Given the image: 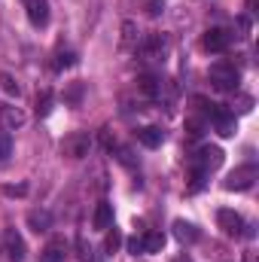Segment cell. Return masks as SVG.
<instances>
[{
	"label": "cell",
	"instance_id": "obj_1",
	"mask_svg": "<svg viewBox=\"0 0 259 262\" xmlns=\"http://www.w3.org/2000/svg\"><path fill=\"white\" fill-rule=\"evenodd\" d=\"M207 79H210L213 89H220V92H232V89H238L241 73H238V67L229 64V61H217V64H210V70H207Z\"/></svg>",
	"mask_w": 259,
	"mask_h": 262
},
{
	"label": "cell",
	"instance_id": "obj_2",
	"mask_svg": "<svg viewBox=\"0 0 259 262\" xmlns=\"http://www.w3.org/2000/svg\"><path fill=\"white\" fill-rule=\"evenodd\" d=\"M137 55L146 61H165L168 55V37L165 34H143L137 40Z\"/></svg>",
	"mask_w": 259,
	"mask_h": 262
},
{
	"label": "cell",
	"instance_id": "obj_3",
	"mask_svg": "<svg viewBox=\"0 0 259 262\" xmlns=\"http://www.w3.org/2000/svg\"><path fill=\"white\" fill-rule=\"evenodd\" d=\"M204 107H207V122H213L217 134H223V137H232L235 134V113L232 110H226L223 104H204Z\"/></svg>",
	"mask_w": 259,
	"mask_h": 262
},
{
	"label": "cell",
	"instance_id": "obj_4",
	"mask_svg": "<svg viewBox=\"0 0 259 262\" xmlns=\"http://www.w3.org/2000/svg\"><path fill=\"white\" fill-rule=\"evenodd\" d=\"M256 177H259V171H256V165H241V168H235L229 177H226V189L229 192H244V189H250L253 183H256Z\"/></svg>",
	"mask_w": 259,
	"mask_h": 262
},
{
	"label": "cell",
	"instance_id": "obj_5",
	"mask_svg": "<svg viewBox=\"0 0 259 262\" xmlns=\"http://www.w3.org/2000/svg\"><path fill=\"white\" fill-rule=\"evenodd\" d=\"M223 159H226V152H223L220 146H210V143H204V146H201V149L192 156V168L204 171V174H210V171H217V168L223 165Z\"/></svg>",
	"mask_w": 259,
	"mask_h": 262
},
{
	"label": "cell",
	"instance_id": "obj_6",
	"mask_svg": "<svg viewBox=\"0 0 259 262\" xmlns=\"http://www.w3.org/2000/svg\"><path fill=\"white\" fill-rule=\"evenodd\" d=\"M89 149H92L89 131H73V134H67L61 140V152L67 159H82V156H89Z\"/></svg>",
	"mask_w": 259,
	"mask_h": 262
},
{
	"label": "cell",
	"instance_id": "obj_7",
	"mask_svg": "<svg viewBox=\"0 0 259 262\" xmlns=\"http://www.w3.org/2000/svg\"><path fill=\"white\" fill-rule=\"evenodd\" d=\"M232 40H235L232 31H226V28H210V31H204L201 46H204L207 52H226V49L232 46Z\"/></svg>",
	"mask_w": 259,
	"mask_h": 262
},
{
	"label": "cell",
	"instance_id": "obj_8",
	"mask_svg": "<svg viewBox=\"0 0 259 262\" xmlns=\"http://www.w3.org/2000/svg\"><path fill=\"white\" fill-rule=\"evenodd\" d=\"M217 226H220L223 235H229V238H238V235L244 232V220H241L235 210H229V207L217 210Z\"/></svg>",
	"mask_w": 259,
	"mask_h": 262
},
{
	"label": "cell",
	"instance_id": "obj_9",
	"mask_svg": "<svg viewBox=\"0 0 259 262\" xmlns=\"http://www.w3.org/2000/svg\"><path fill=\"white\" fill-rule=\"evenodd\" d=\"M25 9H28V21H31L34 28H46L49 18H52L49 0H25Z\"/></svg>",
	"mask_w": 259,
	"mask_h": 262
},
{
	"label": "cell",
	"instance_id": "obj_10",
	"mask_svg": "<svg viewBox=\"0 0 259 262\" xmlns=\"http://www.w3.org/2000/svg\"><path fill=\"white\" fill-rule=\"evenodd\" d=\"M3 247H6V253H9L12 262H25V241H21V235L15 229L3 232Z\"/></svg>",
	"mask_w": 259,
	"mask_h": 262
},
{
	"label": "cell",
	"instance_id": "obj_11",
	"mask_svg": "<svg viewBox=\"0 0 259 262\" xmlns=\"http://www.w3.org/2000/svg\"><path fill=\"white\" fill-rule=\"evenodd\" d=\"M92 226H95L98 232H107V229L113 226V204H110V201H101V204L95 207V216H92Z\"/></svg>",
	"mask_w": 259,
	"mask_h": 262
},
{
	"label": "cell",
	"instance_id": "obj_12",
	"mask_svg": "<svg viewBox=\"0 0 259 262\" xmlns=\"http://www.w3.org/2000/svg\"><path fill=\"white\" fill-rule=\"evenodd\" d=\"M134 134H137V140H140L143 146H149V149L162 146V140H165V131L159 128V125H143V128H137Z\"/></svg>",
	"mask_w": 259,
	"mask_h": 262
},
{
	"label": "cell",
	"instance_id": "obj_13",
	"mask_svg": "<svg viewBox=\"0 0 259 262\" xmlns=\"http://www.w3.org/2000/svg\"><path fill=\"white\" fill-rule=\"evenodd\" d=\"M174 238H177L180 244H195V241L201 238V232L195 229L192 223H186V220H174Z\"/></svg>",
	"mask_w": 259,
	"mask_h": 262
},
{
	"label": "cell",
	"instance_id": "obj_14",
	"mask_svg": "<svg viewBox=\"0 0 259 262\" xmlns=\"http://www.w3.org/2000/svg\"><path fill=\"white\" fill-rule=\"evenodd\" d=\"M28 226H31L37 235H43V232L52 229V213L43 210V207H40V210H31V213H28Z\"/></svg>",
	"mask_w": 259,
	"mask_h": 262
},
{
	"label": "cell",
	"instance_id": "obj_15",
	"mask_svg": "<svg viewBox=\"0 0 259 262\" xmlns=\"http://www.w3.org/2000/svg\"><path fill=\"white\" fill-rule=\"evenodd\" d=\"M0 119H3L6 128H21V125H25V113H21L18 107H9V104L0 107Z\"/></svg>",
	"mask_w": 259,
	"mask_h": 262
},
{
	"label": "cell",
	"instance_id": "obj_16",
	"mask_svg": "<svg viewBox=\"0 0 259 262\" xmlns=\"http://www.w3.org/2000/svg\"><path fill=\"white\" fill-rule=\"evenodd\" d=\"M140 244H143V253H159L165 247V235L162 232H146V235H140Z\"/></svg>",
	"mask_w": 259,
	"mask_h": 262
},
{
	"label": "cell",
	"instance_id": "obj_17",
	"mask_svg": "<svg viewBox=\"0 0 259 262\" xmlns=\"http://www.w3.org/2000/svg\"><path fill=\"white\" fill-rule=\"evenodd\" d=\"M67 250L64 244H49L46 250H43V256H40V262H64Z\"/></svg>",
	"mask_w": 259,
	"mask_h": 262
},
{
	"label": "cell",
	"instance_id": "obj_18",
	"mask_svg": "<svg viewBox=\"0 0 259 262\" xmlns=\"http://www.w3.org/2000/svg\"><path fill=\"white\" fill-rule=\"evenodd\" d=\"M0 89H3L6 95H12V98H18V95H21V85H18V79H12L9 73H0Z\"/></svg>",
	"mask_w": 259,
	"mask_h": 262
},
{
	"label": "cell",
	"instance_id": "obj_19",
	"mask_svg": "<svg viewBox=\"0 0 259 262\" xmlns=\"http://www.w3.org/2000/svg\"><path fill=\"white\" fill-rule=\"evenodd\" d=\"M52 104H55V95L52 92H43L37 98V116H49L52 113Z\"/></svg>",
	"mask_w": 259,
	"mask_h": 262
},
{
	"label": "cell",
	"instance_id": "obj_20",
	"mask_svg": "<svg viewBox=\"0 0 259 262\" xmlns=\"http://www.w3.org/2000/svg\"><path fill=\"white\" fill-rule=\"evenodd\" d=\"M31 192V186L28 183H15V186H0V195H6V198H25Z\"/></svg>",
	"mask_w": 259,
	"mask_h": 262
},
{
	"label": "cell",
	"instance_id": "obj_21",
	"mask_svg": "<svg viewBox=\"0 0 259 262\" xmlns=\"http://www.w3.org/2000/svg\"><path fill=\"white\" fill-rule=\"evenodd\" d=\"M76 64V52H58L55 55V70H67Z\"/></svg>",
	"mask_w": 259,
	"mask_h": 262
},
{
	"label": "cell",
	"instance_id": "obj_22",
	"mask_svg": "<svg viewBox=\"0 0 259 262\" xmlns=\"http://www.w3.org/2000/svg\"><path fill=\"white\" fill-rule=\"evenodd\" d=\"M9 152H12V137H9V131H0V162L9 159Z\"/></svg>",
	"mask_w": 259,
	"mask_h": 262
},
{
	"label": "cell",
	"instance_id": "obj_23",
	"mask_svg": "<svg viewBox=\"0 0 259 262\" xmlns=\"http://www.w3.org/2000/svg\"><path fill=\"white\" fill-rule=\"evenodd\" d=\"M119 244H122V235L113 229V232L107 235V250H110V253H116V247H119Z\"/></svg>",
	"mask_w": 259,
	"mask_h": 262
},
{
	"label": "cell",
	"instance_id": "obj_24",
	"mask_svg": "<svg viewBox=\"0 0 259 262\" xmlns=\"http://www.w3.org/2000/svg\"><path fill=\"white\" fill-rule=\"evenodd\" d=\"M128 253H143V244H140V235H134V238H128Z\"/></svg>",
	"mask_w": 259,
	"mask_h": 262
},
{
	"label": "cell",
	"instance_id": "obj_25",
	"mask_svg": "<svg viewBox=\"0 0 259 262\" xmlns=\"http://www.w3.org/2000/svg\"><path fill=\"white\" fill-rule=\"evenodd\" d=\"M79 256H82V262L92 259V247H85V244H79Z\"/></svg>",
	"mask_w": 259,
	"mask_h": 262
},
{
	"label": "cell",
	"instance_id": "obj_26",
	"mask_svg": "<svg viewBox=\"0 0 259 262\" xmlns=\"http://www.w3.org/2000/svg\"><path fill=\"white\" fill-rule=\"evenodd\" d=\"M244 262H256V259H253V253H247V259H244Z\"/></svg>",
	"mask_w": 259,
	"mask_h": 262
}]
</instances>
